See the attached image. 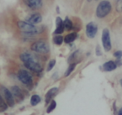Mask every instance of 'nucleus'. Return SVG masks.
<instances>
[{"label": "nucleus", "mask_w": 122, "mask_h": 115, "mask_svg": "<svg viewBox=\"0 0 122 115\" xmlns=\"http://www.w3.org/2000/svg\"><path fill=\"white\" fill-rule=\"evenodd\" d=\"M115 9H116L117 12L122 13V0H117Z\"/></svg>", "instance_id": "24"}, {"label": "nucleus", "mask_w": 122, "mask_h": 115, "mask_svg": "<svg viewBox=\"0 0 122 115\" xmlns=\"http://www.w3.org/2000/svg\"><path fill=\"white\" fill-rule=\"evenodd\" d=\"M111 3L108 0H102L96 8V16L99 19H104L111 12Z\"/></svg>", "instance_id": "1"}, {"label": "nucleus", "mask_w": 122, "mask_h": 115, "mask_svg": "<svg viewBox=\"0 0 122 115\" xmlns=\"http://www.w3.org/2000/svg\"><path fill=\"white\" fill-rule=\"evenodd\" d=\"M117 115H122V108H120V110H119V112H118V114Z\"/></svg>", "instance_id": "27"}, {"label": "nucleus", "mask_w": 122, "mask_h": 115, "mask_svg": "<svg viewBox=\"0 0 122 115\" xmlns=\"http://www.w3.org/2000/svg\"><path fill=\"white\" fill-rule=\"evenodd\" d=\"M116 1H117V0H116Z\"/></svg>", "instance_id": "31"}, {"label": "nucleus", "mask_w": 122, "mask_h": 115, "mask_svg": "<svg viewBox=\"0 0 122 115\" xmlns=\"http://www.w3.org/2000/svg\"><path fill=\"white\" fill-rule=\"evenodd\" d=\"M31 50L34 52L39 53V54H47L49 52L50 48L46 41L40 40H37L33 43L31 46Z\"/></svg>", "instance_id": "3"}, {"label": "nucleus", "mask_w": 122, "mask_h": 115, "mask_svg": "<svg viewBox=\"0 0 122 115\" xmlns=\"http://www.w3.org/2000/svg\"><path fill=\"white\" fill-rule=\"evenodd\" d=\"M41 21H42V16L39 13H35V14H32V15H30L28 18V22L33 24H39Z\"/></svg>", "instance_id": "12"}, {"label": "nucleus", "mask_w": 122, "mask_h": 115, "mask_svg": "<svg viewBox=\"0 0 122 115\" xmlns=\"http://www.w3.org/2000/svg\"><path fill=\"white\" fill-rule=\"evenodd\" d=\"M120 86H122V79H120Z\"/></svg>", "instance_id": "28"}, {"label": "nucleus", "mask_w": 122, "mask_h": 115, "mask_svg": "<svg viewBox=\"0 0 122 115\" xmlns=\"http://www.w3.org/2000/svg\"><path fill=\"white\" fill-rule=\"evenodd\" d=\"M63 41H64V37L63 36H61L60 34H57V35L54 37V43L55 45H57V46L62 45Z\"/></svg>", "instance_id": "21"}, {"label": "nucleus", "mask_w": 122, "mask_h": 115, "mask_svg": "<svg viewBox=\"0 0 122 115\" xmlns=\"http://www.w3.org/2000/svg\"><path fill=\"white\" fill-rule=\"evenodd\" d=\"M77 33L73 32V33H70V34H68L65 38H64V41H65L66 44H70V43L73 42L76 40L77 38Z\"/></svg>", "instance_id": "16"}, {"label": "nucleus", "mask_w": 122, "mask_h": 115, "mask_svg": "<svg viewBox=\"0 0 122 115\" xmlns=\"http://www.w3.org/2000/svg\"><path fill=\"white\" fill-rule=\"evenodd\" d=\"M1 90L3 92V94H4V99L6 100L8 105L9 107H14V95H13L12 92L9 91L8 88L4 87V86H1Z\"/></svg>", "instance_id": "7"}, {"label": "nucleus", "mask_w": 122, "mask_h": 115, "mask_svg": "<svg viewBox=\"0 0 122 115\" xmlns=\"http://www.w3.org/2000/svg\"><path fill=\"white\" fill-rule=\"evenodd\" d=\"M102 44H103L104 50L105 51H110L111 50V40H110V34L108 29H104L102 32Z\"/></svg>", "instance_id": "5"}, {"label": "nucleus", "mask_w": 122, "mask_h": 115, "mask_svg": "<svg viewBox=\"0 0 122 115\" xmlns=\"http://www.w3.org/2000/svg\"><path fill=\"white\" fill-rule=\"evenodd\" d=\"M114 56L117 59H121L122 57V51H117L114 53Z\"/></svg>", "instance_id": "25"}, {"label": "nucleus", "mask_w": 122, "mask_h": 115, "mask_svg": "<svg viewBox=\"0 0 122 115\" xmlns=\"http://www.w3.org/2000/svg\"><path fill=\"white\" fill-rule=\"evenodd\" d=\"M24 66H25L27 69L30 70V71H34V72L39 73L43 71V66H41L37 61H29V62H26V63H24Z\"/></svg>", "instance_id": "8"}, {"label": "nucleus", "mask_w": 122, "mask_h": 115, "mask_svg": "<svg viewBox=\"0 0 122 115\" xmlns=\"http://www.w3.org/2000/svg\"><path fill=\"white\" fill-rule=\"evenodd\" d=\"M101 55H102V52H101V51H100V47L99 46H96V56H101Z\"/></svg>", "instance_id": "26"}, {"label": "nucleus", "mask_w": 122, "mask_h": 115, "mask_svg": "<svg viewBox=\"0 0 122 115\" xmlns=\"http://www.w3.org/2000/svg\"><path fill=\"white\" fill-rule=\"evenodd\" d=\"M8 108H9V105L7 102H5L2 96H0V112H5Z\"/></svg>", "instance_id": "18"}, {"label": "nucleus", "mask_w": 122, "mask_h": 115, "mask_svg": "<svg viewBox=\"0 0 122 115\" xmlns=\"http://www.w3.org/2000/svg\"><path fill=\"white\" fill-rule=\"evenodd\" d=\"M20 60L23 61L24 63H26V62H29V61H36L35 57H34V55H32L31 53L29 52H24L20 55L19 56Z\"/></svg>", "instance_id": "13"}, {"label": "nucleus", "mask_w": 122, "mask_h": 115, "mask_svg": "<svg viewBox=\"0 0 122 115\" xmlns=\"http://www.w3.org/2000/svg\"><path fill=\"white\" fill-rule=\"evenodd\" d=\"M116 67H117L116 63L113 61H109L103 64V70L105 71H112L116 69Z\"/></svg>", "instance_id": "14"}, {"label": "nucleus", "mask_w": 122, "mask_h": 115, "mask_svg": "<svg viewBox=\"0 0 122 115\" xmlns=\"http://www.w3.org/2000/svg\"><path fill=\"white\" fill-rule=\"evenodd\" d=\"M56 105H57L56 102L54 101V100H52V101L50 102V104L49 105V107H48V108H47V113H50L52 111H54L56 108Z\"/></svg>", "instance_id": "22"}, {"label": "nucleus", "mask_w": 122, "mask_h": 115, "mask_svg": "<svg viewBox=\"0 0 122 115\" xmlns=\"http://www.w3.org/2000/svg\"><path fill=\"white\" fill-rule=\"evenodd\" d=\"M120 24H122V19H121V21H120Z\"/></svg>", "instance_id": "30"}, {"label": "nucleus", "mask_w": 122, "mask_h": 115, "mask_svg": "<svg viewBox=\"0 0 122 115\" xmlns=\"http://www.w3.org/2000/svg\"><path fill=\"white\" fill-rule=\"evenodd\" d=\"M58 92V87H53L48 91V92L45 95V103L49 104L53 100V98L57 94Z\"/></svg>", "instance_id": "11"}, {"label": "nucleus", "mask_w": 122, "mask_h": 115, "mask_svg": "<svg viewBox=\"0 0 122 115\" xmlns=\"http://www.w3.org/2000/svg\"><path fill=\"white\" fill-rule=\"evenodd\" d=\"M55 64H56V61H55V60H54V59L51 60V61L49 62V64H48V66H47V71H50L51 70H52L53 68L54 67Z\"/></svg>", "instance_id": "23"}, {"label": "nucleus", "mask_w": 122, "mask_h": 115, "mask_svg": "<svg viewBox=\"0 0 122 115\" xmlns=\"http://www.w3.org/2000/svg\"><path fill=\"white\" fill-rule=\"evenodd\" d=\"M40 101H41L40 96H39V95H37V94H34V95H33L30 98V104L32 105V106H36L38 103H40Z\"/></svg>", "instance_id": "17"}, {"label": "nucleus", "mask_w": 122, "mask_h": 115, "mask_svg": "<svg viewBox=\"0 0 122 115\" xmlns=\"http://www.w3.org/2000/svg\"><path fill=\"white\" fill-rule=\"evenodd\" d=\"M90 1H92V0H88V2H90Z\"/></svg>", "instance_id": "29"}, {"label": "nucleus", "mask_w": 122, "mask_h": 115, "mask_svg": "<svg viewBox=\"0 0 122 115\" xmlns=\"http://www.w3.org/2000/svg\"><path fill=\"white\" fill-rule=\"evenodd\" d=\"M11 92H12L14 98H18L19 101L24 99V92L21 90V88H19L18 86H13L11 87Z\"/></svg>", "instance_id": "10"}, {"label": "nucleus", "mask_w": 122, "mask_h": 115, "mask_svg": "<svg viewBox=\"0 0 122 115\" xmlns=\"http://www.w3.org/2000/svg\"><path fill=\"white\" fill-rule=\"evenodd\" d=\"M18 27L27 36H32L40 33L39 28H37L34 24H30L29 22H25V21H19L18 22Z\"/></svg>", "instance_id": "2"}, {"label": "nucleus", "mask_w": 122, "mask_h": 115, "mask_svg": "<svg viewBox=\"0 0 122 115\" xmlns=\"http://www.w3.org/2000/svg\"><path fill=\"white\" fill-rule=\"evenodd\" d=\"M97 32H98V26L95 23L90 22L89 24H87L86 29H85L87 37H89L90 39H93L95 37Z\"/></svg>", "instance_id": "6"}, {"label": "nucleus", "mask_w": 122, "mask_h": 115, "mask_svg": "<svg viewBox=\"0 0 122 115\" xmlns=\"http://www.w3.org/2000/svg\"><path fill=\"white\" fill-rule=\"evenodd\" d=\"M64 25H65V29L66 30H71L73 29V23L71 22L69 18H66L64 21Z\"/></svg>", "instance_id": "20"}, {"label": "nucleus", "mask_w": 122, "mask_h": 115, "mask_svg": "<svg viewBox=\"0 0 122 115\" xmlns=\"http://www.w3.org/2000/svg\"><path fill=\"white\" fill-rule=\"evenodd\" d=\"M27 4L32 9H39L42 6V0H27Z\"/></svg>", "instance_id": "15"}, {"label": "nucleus", "mask_w": 122, "mask_h": 115, "mask_svg": "<svg viewBox=\"0 0 122 115\" xmlns=\"http://www.w3.org/2000/svg\"><path fill=\"white\" fill-rule=\"evenodd\" d=\"M75 67H76V63L72 62L71 64L69 66V67H68V69L66 70V71H65V76H70V75L74 71H75Z\"/></svg>", "instance_id": "19"}, {"label": "nucleus", "mask_w": 122, "mask_h": 115, "mask_svg": "<svg viewBox=\"0 0 122 115\" xmlns=\"http://www.w3.org/2000/svg\"><path fill=\"white\" fill-rule=\"evenodd\" d=\"M56 29L54 30V34H60L62 33H64L65 31V25H64V21L62 20L60 17L56 18Z\"/></svg>", "instance_id": "9"}, {"label": "nucleus", "mask_w": 122, "mask_h": 115, "mask_svg": "<svg viewBox=\"0 0 122 115\" xmlns=\"http://www.w3.org/2000/svg\"><path fill=\"white\" fill-rule=\"evenodd\" d=\"M18 79L28 86H31L33 85V77L31 74L26 70H20L18 72Z\"/></svg>", "instance_id": "4"}]
</instances>
